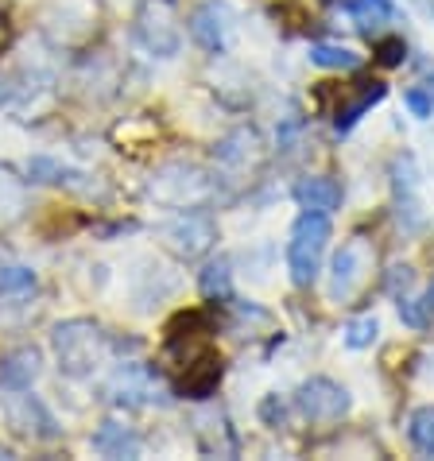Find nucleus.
I'll return each mask as SVG.
<instances>
[{
	"instance_id": "obj_7",
	"label": "nucleus",
	"mask_w": 434,
	"mask_h": 461,
	"mask_svg": "<svg viewBox=\"0 0 434 461\" xmlns=\"http://www.w3.org/2000/svg\"><path fill=\"white\" fill-rule=\"evenodd\" d=\"M295 407L311 419V422H334L349 411V392L334 380H306L303 388L295 392Z\"/></svg>"
},
{
	"instance_id": "obj_13",
	"label": "nucleus",
	"mask_w": 434,
	"mask_h": 461,
	"mask_svg": "<svg viewBox=\"0 0 434 461\" xmlns=\"http://www.w3.org/2000/svg\"><path fill=\"white\" fill-rule=\"evenodd\" d=\"M380 97H384V86H380V82H357V94L338 109V117H334L338 132H349V128L361 121V113H365V109H373Z\"/></svg>"
},
{
	"instance_id": "obj_24",
	"label": "nucleus",
	"mask_w": 434,
	"mask_h": 461,
	"mask_svg": "<svg viewBox=\"0 0 434 461\" xmlns=\"http://www.w3.org/2000/svg\"><path fill=\"white\" fill-rule=\"evenodd\" d=\"M427 306H430V311H434V284H430V291H427Z\"/></svg>"
},
{
	"instance_id": "obj_18",
	"label": "nucleus",
	"mask_w": 434,
	"mask_h": 461,
	"mask_svg": "<svg viewBox=\"0 0 434 461\" xmlns=\"http://www.w3.org/2000/svg\"><path fill=\"white\" fill-rule=\"evenodd\" d=\"M380 334V326H376V318H353V322L346 326V341H349V349H365V345H373Z\"/></svg>"
},
{
	"instance_id": "obj_17",
	"label": "nucleus",
	"mask_w": 434,
	"mask_h": 461,
	"mask_svg": "<svg viewBox=\"0 0 434 461\" xmlns=\"http://www.w3.org/2000/svg\"><path fill=\"white\" fill-rule=\"evenodd\" d=\"M35 291V272L23 264H5L0 267V294H32Z\"/></svg>"
},
{
	"instance_id": "obj_3",
	"label": "nucleus",
	"mask_w": 434,
	"mask_h": 461,
	"mask_svg": "<svg viewBox=\"0 0 434 461\" xmlns=\"http://www.w3.org/2000/svg\"><path fill=\"white\" fill-rule=\"evenodd\" d=\"M326 240H330L326 213H311V210H306L295 221V229H291V245H287V267H291V279H295L299 287H311L318 279Z\"/></svg>"
},
{
	"instance_id": "obj_14",
	"label": "nucleus",
	"mask_w": 434,
	"mask_h": 461,
	"mask_svg": "<svg viewBox=\"0 0 434 461\" xmlns=\"http://www.w3.org/2000/svg\"><path fill=\"white\" fill-rule=\"evenodd\" d=\"M349 20L365 35H376L395 20V8L388 5V0H349Z\"/></svg>"
},
{
	"instance_id": "obj_12",
	"label": "nucleus",
	"mask_w": 434,
	"mask_h": 461,
	"mask_svg": "<svg viewBox=\"0 0 434 461\" xmlns=\"http://www.w3.org/2000/svg\"><path fill=\"white\" fill-rule=\"evenodd\" d=\"M94 450L105 457H136L140 438L129 427H121V422H101V430L94 434Z\"/></svg>"
},
{
	"instance_id": "obj_20",
	"label": "nucleus",
	"mask_w": 434,
	"mask_h": 461,
	"mask_svg": "<svg viewBox=\"0 0 434 461\" xmlns=\"http://www.w3.org/2000/svg\"><path fill=\"white\" fill-rule=\"evenodd\" d=\"M400 318L407 326H415V330L427 326V311L419 306V299H411V294H403V299H400Z\"/></svg>"
},
{
	"instance_id": "obj_1",
	"label": "nucleus",
	"mask_w": 434,
	"mask_h": 461,
	"mask_svg": "<svg viewBox=\"0 0 434 461\" xmlns=\"http://www.w3.org/2000/svg\"><path fill=\"white\" fill-rule=\"evenodd\" d=\"M163 361L178 376V388L186 395H210L213 384L222 380V357L210 341V326L202 314L175 318L163 345Z\"/></svg>"
},
{
	"instance_id": "obj_26",
	"label": "nucleus",
	"mask_w": 434,
	"mask_h": 461,
	"mask_svg": "<svg viewBox=\"0 0 434 461\" xmlns=\"http://www.w3.org/2000/svg\"><path fill=\"white\" fill-rule=\"evenodd\" d=\"M427 89H430V101H434V74H430V86Z\"/></svg>"
},
{
	"instance_id": "obj_5",
	"label": "nucleus",
	"mask_w": 434,
	"mask_h": 461,
	"mask_svg": "<svg viewBox=\"0 0 434 461\" xmlns=\"http://www.w3.org/2000/svg\"><path fill=\"white\" fill-rule=\"evenodd\" d=\"M28 388H16L5 395V415H8V427L20 434V438H35V442H50L59 438V422L55 415L43 407L40 395H23Z\"/></svg>"
},
{
	"instance_id": "obj_6",
	"label": "nucleus",
	"mask_w": 434,
	"mask_h": 461,
	"mask_svg": "<svg viewBox=\"0 0 434 461\" xmlns=\"http://www.w3.org/2000/svg\"><path fill=\"white\" fill-rule=\"evenodd\" d=\"M368 264H373V256H368L365 237H353L349 245L334 256V276H330V299H334V303H349L353 294L365 287Z\"/></svg>"
},
{
	"instance_id": "obj_25",
	"label": "nucleus",
	"mask_w": 434,
	"mask_h": 461,
	"mask_svg": "<svg viewBox=\"0 0 434 461\" xmlns=\"http://www.w3.org/2000/svg\"><path fill=\"white\" fill-rule=\"evenodd\" d=\"M5 457H12V450H8V446H0V461H5Z\"/></svg>"
},
{
	"instance_id": "obj_11",
	"label": "nucleus",
	"mask_w": 434,
	"mask_h": 461,
	"mask_svg": "<svg viewBox=\"0 0 434 461\" xmlns=\"http://www.w3.org/2000/svg\"><path fill=\"white\" fill-rule=\"evenodd\" d=\"M295 198H299L303 210H311V213H330V210L341 206V186L334 183V178H326V175H311V178H299Z\"/></svg>"
},
{
	"instance_id": "obj_10",
	"label": "nucleus",
	"mask_w": 434,
	"mask_h": 461,
	"mask_svg": "<svg viewBox=\"0 0 434 461\" xmlns=\"http://www.w3.org/2000/svg\"><path fill=\"white\" fill-rule=\"evenodd\" d=\"M40 349H32V345H23V349H12L5 361H0V388L5 392H16V388H32L35 380H40Z\"/></svg>"
},
{
	"instance_id": "obj_23",
	"label": "nucleus",
	"mask_w": 434,
	"mask_h": 461,
	"mask_svg": "<svg viewBox=\"0 0 434 461\" xmlns=\"http://www.w3.org/2000/svg\"><path fill=\"white\" fill-rule=\"evenodd\" d=\"M8 35H12V28H8V16H5V12H0V50L8 47Z\"/></svg>"
},
{
	"instance_id": "obj_21",
	"label": "nucleus",
	"mask_w": 434,
	"mask_h": 461,
	"mask_svg": "<svg viewBox=\"0 0 434 461\" xmlns=\"http://www.w3.org/2000/svg\"><path fill=\"white\" fill-rule=\"evenodd\" d=\"M407 105H411L415 117H430V113H434V101H430L427 94H419V89H411V94H407Z\"/></svg>"
},
{
	"instance_id": "obj_15",
	"label": "nucleus",
	"mask_w": 434,
	"mask_h": 461,
	"mask_svg": "<svg viewBox=\"0 0 434 461\" xmlns=\"http://www.w3.org/2000/svg\"><path fill=\"white\" fill-rule=\"evenodd\" d=\"M311 62L314 67H326V70H353V67H361V55L341 43H314Z\"/></svg>"
},
{
	"instance_id": "obj_22",
	"label": "nucleus",
	"mask_w": 434,
	"mask_h": 461,
	"mask_svg": "<svg viewBox=\"0 0 434 461\" xmlns=\"http://www.w3.org/2000/svg\"><path fill=\"white\" fill-rule=\"evenodd\" d=\"M400 59H403V43H400V40H392V43L380 47V62H388V67H395Z\"/></svg>"
},
{
	"instance_id": "obj_4",
	"label": "nucleus",
	"mask_w": 434,
	"mask_h": 461,
	"mask_svg": "<svg viewBox=\"0 0 434 461\" xmlns=\"http://www.w3.org/2000/svg\"><path fill=\"white\" fill-rule=\"evenodd\" d=\"M178 5L175 0H144L136 8V43L159 59L178 55L183 43V28H178Z\"/></svg>"
},
{
	"instance_id": "obj_8",
	"label": "nucleus",
	"mask_w": 434,
	"mask_h": 461,
	"mask_svg": "<svg viewBox=\"0 0 434 461\" xmlns=\"http://www.w3.org/2000/svg\"><path fill=\"white\" fill-rule=\"evenodd\" d=\"M167 240L178 256L194 260V256H202L213 245V221L202 213H186V217H178V221L167 225Z\"/></svg>"
},
{
	"instance_id": "obj_9",
	"label": "nucleus",
	"mask_w": 434,
	"mask_h": 461,
	"mask_svg": "<svg viewBox=\"0 0 434 461\" xmlns=\"http://www.w3.org/2000/svg\"><path fill=\"white\" fill-rule=\"evenodd\" d=\"M190 35H194L198 47L206 50H222L229 40V8L217 5V0H206L190 12Z\"/></svg>"
},
{
	"instance_id": "obj_2",
	"label": "nucleus",
	"mask_w": 434,
	"mask_h": 461,
	"mask_svg": "<svg viewBox=\"0 0 434 461\" xmlns=\"http://www.w3.org/2000/svg\"><path fill=\"white\" fill-rule=\"evenodd\" d=\"M50 345H55L59 365H62V373H67V376H89L101 361H105V353H109V338L101 334V326L82 322V318H78V322L55 326Z\"/></svg>"
},
{
	"instance_id": "obj_19",
	"label": "nucleus",
	"mask_w": 434,
	"mask_h": 461,
	"mask_svg": "<svg viewBox=\"0 0 434 461\" xmlns=\"http://www.w3.org/2000/svg\"><path fill=\"white\" fill-rule=\"evenodd\" d=\"M202 291H206L210 299H213V294H229V260H225V256H222V260H213L206 272H202Z\"/></svg>"
},
{
	"instance_id": "obj_16",
	"label": "nucleus",
	"mask_w": 434,
	"mask_h": 461,
	"mask_svg": "<svg viewBox=\"0 0 434 461\" xmlns=\"http://www.w3.org/2000/svg\"><path fill=\"white\" fill-rule=\"evenodd\" d=\"M407 434H411V446L419 454L434 457V407H419V411L411 415V427H407Z\"/></svg>"
}]
</instances>
